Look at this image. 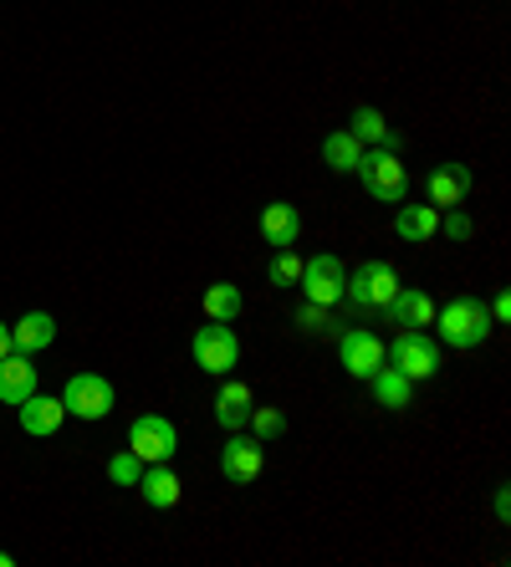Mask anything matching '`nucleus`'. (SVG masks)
<instances>
[{
	"mask_svg": "<svg viewBox=\"0 0 511 567\" xmlns=\"http://www.w3.org/2000/svg\"><path fill=\"white\" fill-rule=\"evenodd\" d=\"M251 435H256V440H262V445H266V440H282V435H287V414H282V410H251Z\"/></svg>",
	"mask_w": 511,
	"mask_h": 567,
	"instance_id": "393cba45",
	"label": "nucleus"
},
{
	"mask_svg": "<svg viewBox=\"0 0 511 567\" xmlns=\"http://www.w3.org/2000/svg\"><path fill=\"white\" fill-rule=\"evenodd\" d=\"M384 312H389L394 328H430V322H435L430 291H420V287H399V291H394V302L384 307Z\"/></svg>",
	"mask_w": 511,
	"mask_h": 567,
	"instance_id": "ddd939ff",
	"label": "nucleus"
},
{
	"mask_svg": "<svg viewBox=\"0 0 511 567\" xmlns=\"http://www.w3.org/2000/svg\"><path fill=\"white\" fill-rule=\"evenodd\" d=\"M368 389H374V404H379V410H409V399H415V383L394 369V363H384V369L368 379Z\"/></svg>",
	"mask_w": 511,
	"mask_h": 567,
	"instance_id": "6ab92c4d",
	"label": "nucleus"
},
{
	"mask_svg": "<svg viewBox=\"0 0 511 567\" xmlns=\"http://www.w3.org/2000/svg\"><path fill=\"white\" fill-rule=\"evenodd\" d=\"M37 394V369H31V353H6L0 358V404H27V399Z\"/></svg>",
	"mask_w": 511,
	"mask_h": 567,
	"instance_id": "9b49d317",
	"label": "nucleus"
},
{
	"mask_svg": "<svg viewBox=\"0 0 511 567\" xmlns=\"http://www.w3.org/2000/svg\"><path fill=\"white\" fill-rule=\"evenodd\" d=\"M108 475H113V486H139V475H144V461H139L133 450H119V455L108 461Z\"/></svg>",
	"mask_w": 511,
	"mask_h": 567,
	"instance_id": "a878e982",
	"label": "nucleus"
},
{
	"mask_svg": "<svg viewBox=\"0 0 511 567\" xmlns=\"http://www.w3.org/2000/svg\"><path fill=\"white\" fill-rule=\"evenodd\" d=\"M394 230H399L405 240H430L435 230H440V210H435V205H399Z\"/></svg>",
	"mask_w": 511,
	"mask_h": 567,
	"instance_id": "aec40b11",
	"label": "nucleus"
},
{
	"mask_svg": "<svg viewBox=\"0 0 511 567\" xmlns=\"http://www.w3.org/2000/svg\"><path fill=\"white\" fill-rule=\"evenodd\" d=\"M195 363L205 373H215V379H225V373L241 363V338L231 322H211V328L195 332Z\"/></svg>",
	"mask_w": 511,
	"mask_h": 567,
	"instance_id": "423d86ee",
	"label": "nucleus"
},
{
	"mask_svg": "<svg viewBox=\"0 0 511 567\" xmlns=\"http://www.w3.org/2000/svg\"><path fill=\"white\" fill-rule=\"evenodd\" d=\"M358 138V144H379L384 133H389V123H384L379 107H354V128H348Z\"/></svg>",
	"mask_w": 511,
	"mask_h": 567,
	"instance_id": "5701e85b",
	"label": "nucleus"
},
{
	"mask_svg": "<svg viewBox=\"0 0 511 567\" xmlns=\"http://www.w3.org/2000/svg\"><path fill=\"white\" fill-rule=\"evenodd\" d=\"M251 389L241 379H225L221 383V394H215V420L225 424V430H246V420H251Z\"/></svg>",
	"mask_w": 511,
	"mask_h": 567,
	"instance_id": "a211bd4d",
	"label": "nucleus"
},
{
	"mask_svg": "<svg viewBox=\"0 0 511 567\" xmlns=\"http://www.w3.org/2000/svg\"><path fill=\"white\" fill-rule=\"evenodd\" d=\"M435 317H440V343L450 348H481L491 338V307L481 297H456Z\"/></svg>",
	"mask_w": 511,
	"mask_h": 567,
	"instance_id": "f257e3e1",
	"label": "nucleus"
},
{
	"mask_svg": "<svg viewBox=\"0 0 511 567\" xmlns=\"http://www.w3.org/2000/svg\"><path fill=\"white\" fill-rule=\"evenodd\" d=\"M266 277H272L276 287H297V277H302V256L292 251V246H282V251L272 256V266H266Z\"/></svg>",
	"mask_w": 511,
	"mask_h": 567,
	"instance_id": "b1692460",
	"label": "nucleus"
},
{
	"mask_svg": "<svg viewBox=\"0 0 511 567\" xmlns=\"http://www.w3.org/2000/svg\"><path fill=\"white\" fill-rule=\"evenodd\" d=\"M471 169H466V164H440V169L430 174V179H425V195H430V205L435 210H456L460 199L471 195Z\"/></svg>",
	"mask_w": 511,
	"mask_h": 567,
	"instance_id": "f8f14e48",
	"label": "nucleus"
},
{
	"mask_svg": "<svg viewBox=\"0 0 511 567\" xmlns=\"http://www.w3.org/2000/svg\"><path fill=\"white\" fill-rule=\"evenodd\" d=\"M507 317H511V297H507V291H501L497 302H491V322H507Z\"/></svg>",
	"mask_w": 511,
	"mask_h": 567,
	"instance_id": "c85d7f7f",
	"label": "nucleus"
},
{
	"mask_svg": "<svg viewBox=\"0 0 511 567\" xmlns=\"http://www.w3.org/2000/svg\"><path fill=\"white\" fill-rule=\"evenodd\" d=\"M62 410L78 420H103V414H113V383L103 373H72L62 389Z\"/></svg>",
	"mask_w": 511,
	"mask_h": 567,
	"instance_id": "39448f33",
	"label": "nucleus"
},
{
	"mask_svg": "<svg viewBox=\"0 0 511 567\" xmlns=\"http://www.w3.org/2000/svg\"><path fill=\"white\" fill-rule=\"evenodd\" d=\"M394 291H399V277H394L389 261H358V271L343 281V297L354 307H374V312L394 302Z\"/></svg>",
	"mask_w": 511,
	"mask_h": 567,
	"instance_id": "20e7f679",
	"label": "nucleus"
},
{
	"mask_svg": "<svg viewBox=\"0 0 511 567\" xmlns=\"http://www.w3.org/2000/svg\"><path fill=\"white\" fill-rule=\"evenodd\" d=\"M129 450H133V455H139L144 465L170 461L174 450H180V430H174L164 414H139V420L129 424Z\"/></svg>",
	"mask_w": 511,
	"mask_h": 567,
	"instance_id": "6e6552de",
	"label": "nucleus"
},
{
	"mask_svg": "<svg viewBox=\"0 0 511 567\" xmlns=\"http://www.w3.org/2000/svg\"><path fill=\"white\" fill-rule=\"evenodd\" d=\"M358 179H364V189L374 199H384V205H405L409 174H405V164H399V154H389V148H364V154H358Z\"/></svg>",
	"mask_w": 511,
	"mask_h": 567,
	"instance_id": "f03ea898",
	"label": "nucleus"
},
{
	"mask_svg": "<svg viewBox=\"0 0 511 567\" xmlns=\"http://www.w3.org/2000/svg\"><path fill=\"white\" fill-rule=\"evenodd\" d=\"M358 154H364V144H358L348 128H338V133H328V138H323V158H328L333 174H354L358 169Z\"/></svg>",
	"mask_w": 511,
	"mask_h": 567,
	"instance_id": "412c9836",
	"label": "nucleus"
},
{
	"mask_svg": "<svg viewBox=\"0 0 511 567\" xmlns=\"http://www.w3.org/2000/svg\"><path fill=\"white\" fill-rule=\"evenodd\" d=\"M343 281H348V266L338 256H313V261H302V297L317 307H338L343 302Z\"/></svg>",
	"mask_w": 511,
	"mask_h": 567,
	"instance_id": "0eeeda50",
	"label": "nucleus"
},
{
	"mask_svg": "<svg viewBox=\"0 0 511 567\" xmlns=\"http://www.w3.org/2000/svg\"><path fill=\"white\" fill-rule=\"evenodd\" d=\"M440 230H446L450 240H471L476 236V225H471V215H466V210H450L446 220H440Z\"/></svg>",
	"mask_w": 511,
	"mask_h": 567,
	"instance_id": "cd10ccee",
	"label": "nucleus"
},
{
	"mask_svg": "<svg viewBox=\"0 0 511 567\" xmlns=\"http://www.w3.org/2000/svg\"><path fill=\"white\" fill-rule=\"evenodd\" d=\"M338 363L354 373V379H374V373L384 369V343L368 328H348L338 338Z\"/></svg>",
	"mask_w": 511,
	"mask_h": 567,
	"instance_id": "9d476101",
	"label": "nucleus"
},
{
	"mask_svg": "<svg viewBox=\"0 0 511 567\" xmlns=\"http://www.w3.org/2000/svg\"><path fill=\"white\" fill-rule=\"evenodd\" d=\"M262 465H266V445H262V440L231 430V440H225V450H221V475H225V481L251 486V481L262 475Z\"/></svg>",
	"mask_w": 511,
	"mask_h": 567,
	"instance_id": "1a4fd4ad",
	"label": "nucleus"
},
{
	"mask_svg": "<svg viewBox=\"0 0 511 567\" xmlns=\"http://www.w3.org/2000/svg\"><path fill=\"white\" fill-rule=\"evenodd\" d=\"M241 307H246L241 287H231V281H211V287H205V317H211V322H236Z\"/></svg>",
	"mask_w": 511,
	"mask_h": 567,
	"instance_id": "4be33fe9",
	"label": "nucleus"
},
{
	"mask_svg": "<svg viewBox=\"0 0 511 567\" xmlns=\"http://www.w3.org/2000/svg\"><path fill=\"white\" fill-rule=\"evenodd\" d=\"M57 343V317L52 312H27L11 328V348L16 353H41V348Z\"/></svg>",
	"mask_w": 511,
	"mask_h": 567,
	"instance_id": "2eb2a0df",
	"label": "nucleus"
},
{
	"mask_svg": "<svg viewBox=\"0 0 511 567\" xmlns=\"http://www.w3.org/2000/svg\"><path fill=\"white\" fill-rule=\"evenodd\" d=\"M384 363H394L409 383H420V379H435V373H440V348L430 343L425 328H405L389 348H384Z\"/></svg>",
	"mask_w": 511,
	"mask_h": 567,
	"instance_id": "7ed1b4c3",
	"label": "nucleus"
},
{
	"mask_svg": "<svg viewBox=\"0 0 511 567\" xmlns=\"http://www.w3.org/2000/svg\"><path fill=\"white\" fill-rule=\"evenodd\" d=\"M11 353V328H6V322H0V358Z\"/></svg>",
	"mask_w": 511,
	"mask_h": 567,
	"instance_id": "c756f323",
	"label": "nucleus"
},
{
	"mask_svg": "<svg viewBox=\"0 0 511 567\" xmlns=\"http://www.w3.org/2000/svg\"><path fill=\"white\" fill-rule=\"evenodd\" d=\"M62 420H67V410H62V399H52V394H31L27 404H21V430L27 435H57L62 430Z\"/></svg>",
	"mask_w": 511,
	"mask_h": 567,
	"instance_id": "dca6fc26",
	"label": "nucleus"
},
{
	"mask_svg": "<svg viewBox=\"0 0 511 567\" xmlns=\"http://www.w3.org/2000/svg\"><path fill=\"white\" fill-rule=\"evenodd\" d=\"M262 236H266V246H292V240L302 236V215H297V205H287V199H276V205H266L262 210Z\"/></svg>",
	"mask_w": 511,
	"mask_h": 567,
	"instance_id": "f3484780",
	"label": "nucleus"
},
{
	"mask_svg": "<svg viewBox=\"0 0 511 567\" xmlns=\"http://www.w3.org/2000/svg\"><path fill=\"white\" fill-rule=\"evenodd\" d=\"M297 328H302V332H328V328H333L328 307H317V302H302V307H297Z\"/></svg>",
	"mask_w": 511,
	"mask_h": 567,
	"instance_id": "bb28decb",
	"label": "nucleus"
},
{
	"mask_svg": "<svg viewBox=\"0 0 511 567\" xmlns=\"http://www.w3.org/2000/svg\"><path fill=\"white\" fill-rule=\"evenodd\" d=\"M139 491H144V502L154 506V512H170V506H180V475L170 471V461H154L144 465V475H139Z\"/></svg>",
	"mask_w": 511,
	"mask_h": 567,
	"instance_id": "4468645a",
	"label": "nucleus"
},
{
	"mask_svg": "<svg viewBox=\"0 0 511 567\" xmlns=\"http://www.w3.org/2000/svg\"><path fill=\"white\" fill-rule=\"evenodd\" d=\"M11 563H16V557H11V553H0V567H11Z\"/></svg>",
	"mask_w": 511,
	"mask_h": 567,
	"instance_id": "7c9ffc66",
	"label": "nucleus"
}]
</instances>
